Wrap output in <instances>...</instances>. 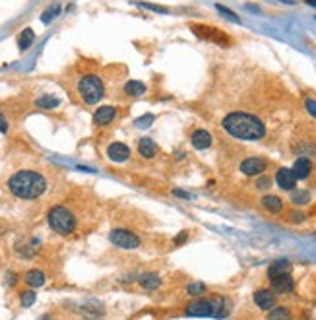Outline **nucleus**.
Listing matches in <instances>:
<instances>
[{
	"instance_id": "1",
	"label": "nucleus",
	"mask_w": 316,
	"mask_h": 320,
	"mask_svg": "<svg viewBox=\"0 0 316 320\" xmlns=\"http://www.w3.org/2000/svg\"><path fill=\"white\" fill-rule=\"evenodd\" d=\"M219 126L241 142L273 144L287 128L293 99L285 86L268 72L237 70L212 95Z\"/></svg>"
},
{
	"instance_id": "2",
	"label": "nucleus",
	"mask_w": 316,
	"mask_h": 320,
	"mask_svg": "<svg viewBox=\"0 0 316 320\" xmlns=\"http://www.w3.org/2000/svg\"><path fill=\"white\" fill-rule=\"evenodd\" d=\"M8 189L22 200H35L47 192V179L39 171L22 169L8 179Z\"/></svg>"
},
{
	"instance_id": "3",
	"label": "nucleus",
	"mask_w": 316,
	"mask_h": 320,
	"mask_svg": "<svg viewBox=\"0 0 316 320\" xmlns=\"http://www.w3.org/2000/svg\"><path fill=\"white\" fill-rule=\"evenodd\" d=\"M289 153L295 157H308L316 163V122L301 120L289 136Z\"/></svg>"
},
{
	"instance_id": "4",
	"label": "nucleus",
	"mask_w": 316,
	"mask_h": 320,
	"mask_svg": "<svg viewBox=\"0 0 316 320\" xmlns=\"http://www.w3.org/2000/svg\"><path fill=\"white\" fill-rule=\"evenodd\" d=\"M74 87H76L78 99H82V103H86V105H95L105 95V82L99 74L95 72H86L78 76Z\"/></svg>"
},
{
	"instance_id": "5",
	"label": "nucleus",
	"mask_w": 316,
	"mask_h": 320,
	"mask_svg": "<svg viewBox=\"0 0 316 320\" xmlns=\"http://www.w3.org/2000/svg\"><path fill=\"white\" fill-rule=\"evenodd\" d=\"M47 219H49L51 229L57 231L58 235H64V237L72 235V233L76 231V227H78V218H76L74 210L68 208V206H64V204L51 208Z\"/></svg>"
},
{
	"instance_id": "6",
	"label": "nucleus",
	"mask_w": 316,
	"mask_h": 320,
	"mask_svg": "<svg viewBox=\"0 0 316 320\" xmlns=\"http://www.w3.org/2000/svg\"><path fill=\"white\" fill-rule=\"evenodd\" d=\"M229 312V306L223 299L217 297H210V299H196L187 306L188 316H216V318H223Z\"/></svg>"
},
{
	"instance_id": "7",
	"label": "nucleus",
	"mask_w": 316,
	"mask_h": 320,
	"mask_svg": "<svg viewBox=\"0 0 316 320\" xmlns=\"http://www.w3.org/2000/svg\"><path fill=\"white\" fill-rule=\"evenodd\" d=\"M190 31H192L198 39L219 45V47H223V49H227V47L233 45V37L219 28H212V26H206V24H190Z\"/></svg>"
},
{
	"instance_id": "8",
	"label": "nucleus",
	"mask_w": 316,
	"mask_h": 320,
	"mask_svg": "<svg viewBox=\"0 0 316 320\" xmlns=\"http://www.w3.org/2000/svg\"><path fill=\"white\" fill-rule=\"evenodd\" d=\"M270 165V159L266 157H260V155H248V157H243L241 163H239V171L244 175V177H258L262 175Z\"/></svg>"
},
{
	"instance_id": "9",
	"label": "nucleus",
	"mask_w": 316,
	"mask_h": 320,
	"mask_svg": "<svg viewBox=\"0 0 316 320\" xmlns=\"http://www.w3.org/2000/svg\"><path fill=\"white\" fill-rule=\"evenodd\" d=\"M109 239H111V243H115L116 247H120V248L140 247L138 235H134L132 231H126V229H115V231H111Z\"/></svg>"
},
{
	"instance_id": "10",
	"label": "nucleus",
	"mask_w": 316,
	"mask_h": 320,
	"mask_svg": "<svg viewBox=\"0 0 316 320\" xmlns=\"http://www.w3.org/2000/svg\"><path fill=\"white\" fill-rule=\"evenodd\" d=\"M291 171L297 181H306V179H310V175L314 171V161L308 159V157H295Z\"/></svg>"
},
{
	"instance_id": "11",
	"label": "nucleus",
	"mask_w": 316,
	"mask_h": 320,
	"mask_svg": "<svg viewBox=\"0 0 316 320\" xmlns=\"http://www.w3.org/2000/svg\"><path fill=\"white\" fill-rule=\"evenodd\" d=\"M275 183H277V187L281 190H295V187H297V179H295L293 171L287 169V167H279L277 169Z\"/></svg>"
},
{
	"instance_id": "12",
	"label": "nucleus",
	"mask_w": 316,
	"mask_h": 320,
	"mask_svg": "<svg viewBox=\"0 0 316 320\" xmlns=\"http://www.w3.org/2000/svg\"><path fill=\"white\" fill-rule=\"evenodd\" d=\"M116 115H118V109H116V107L105 105V107H99V109L95 111L93 122H95L97 126H107V124H111V122L115 120Z\"/></svg>"
},
{
	"instance_id": "13",
	"label": "nucleus",
	"mask_w": 316,
	"mask_h": 320,
	"mask_svg": "<svg viewBox=\"0 0 316 320\" xmlns=\"http://www.w3.org/2000/svg\"><path fill=\"white\" fill-rule=\"evenodd\" d=\"M107 155H109V159L116 161V163L126 161L130 157V147L126 144H122V142H115V144H111L107 147Z\"/></svg>"
},
{
	"instance_id": "14",
	"label": "nucleus",
	"mask_w": 316,
	"mask_h": 320,
	"mask_svg": "<svg viewBox=\"0 0 316 320\" xmlns=\"http://www.w3.org/2000/svg\"><path fill=\"white\" fill-rule=\"evenodd\" d=\"M190 142H192V145L196 149H208L210 145L214 144V138H212V134L208 130L196 128V130L192 132V136H190Z\"/></svg>"
},
{
	"instance_id": "15",
	"label": "nucleus",
	"mask_w": 316,
	"mask_h": 320,
	"mask_svg": "<svg viewBox=\"0 0 316 320\" xmlns=\"http://www.w3.org/2000/svg\"><path fill=\"white\" fill-rule=\"evenodd\" d=\"M254 303L258 308H264V310H270L275 306V295L273 291L270 289H258L254 293Z\"/></svg>"
},
{
	"instance_id": "16",
	"label": "nucleus",
	"mask_w": 316,
	"mask_h": 320,
	"mask_svg": "<svg viewBox=\"0 0 316 320\" xmlns=\"http://www.w3.org/2000/svg\"><path fill=\"white\" fill-rule=\"evenodd\" d=\"M159 151L157 144L153 142V140H149V138H142L140 142H138V153L144 157V159H151V157H155Z\"/></svg>"
},
{
	"instance_id": "17",
	"label": "nucleus",
	"mask_w": 316,
	"mask_h": 320,
	"mask_svg": "<svg viewBox=\"0 0 316 320\" xmlns=\"http://www.w3.org/2000/svg\"><path fill=\"white\" fill-rule=\"evenodd\" d=\"M293 277L289 276V274H283V276H277L272 279V289L275 293H289V291L293 289Z\"/></svg>"
},
{
	"instance_id": "18",
	"label": "nucleus",
	"mask_w": 316,
	"mask_h": 320,
	"mask_svg": "<svg viewBox=\"0 0 316 320\" xmlns=\"http://www.w3.org/2000/svg\"><path fill=\"white\" fill-rule=\"evenodd\" d=\"M262 208L264 210H268V212H272V214H279V212H283V200L279 198V196H273V194H268V196H264L262 200Z\"/></svg>"
},
{
	"instance_id": "19",
	"label": "nucleus",
	"mask_w": 316,
	"mask_h": 320,
	"mask_svg": "<svg viewBox=\"0 0 316 320\" xmlns=\"http://www.w3.org/2000/svg\"><path fill=\"white\" fill-rule=\"evenodd\" d=\"M140 285L149 291L157 289L159 285H161V277L157 274H153V272H145V274L140 276Z\"/></svg>"
},
{
	"instance_id": "20",
	"label": "nucleus",
	"mask_w": 316,
	"mask_h": 320,
	"mask_svg": "<svg viewBox=\"0 0 316 320\" xmlns=\"http://www.w3.org/2000/svg\"><path fill=\"white\" fill-rule=\"evenodd\" d=\"M289 270H291V264L287 260H277L268 268V277L273 279L277 276H283V274H289Z\"/></svg>"
},
{
	"instance_id": "21",
	"label": "nucleus",
	"mask_w": 316,
	"mask_h": 320,
	"mask_svg": "<svg viewBox=\"0 0 316 320\" xmlns=\"http://www.w3.org/2000/svg\"><path fill=\"white\" fill-rule=\"evenodd\" d=\"M26 283H28L29 287H41L45 283V274L41 270L33 268V270H29L28 274H26Z\"/></svg>"
},
{
	"instance_id": "22",
	"label": "nucleus",
	"mask_w": 316,
	"mask_h": 320,
	"mask_svg": "<svg viewBox=\"0 0 316 320\" xmlns=\"http://www.w3.org/2000/svg\"><path fill=\"white\" fill-rule=\"evenodd\" d=\"M33 39H35V33H33V29H24L22 33H20V37H18V47H20V51H26L31 47L33 43Z\"/></svg>"
},
{
	"instance_id": "23",
	"label": "nucleus",
	"mask_w": 316,
	"mask_h": 320,
	"mask_svg": "<svg viewBox=\"0 0 316 320\" xmlns=\"http://www.w3.org/2000/svg\"><path fill=\"white\" fill-rule=\"evenodd\" d=\"M124 91L128 93L130 97H140V95H144L147 91V87L142 82H128V84H124Z\"/></svg>"
},
{
	"instance_id": "24",
	"label": "nucleus",
	"mask_w": 316,
	"mask_h": 320,
	"mask_svg": "<svg viewBox=\"0 0 316 320\" xmlns=\"http://www.w3.org/2000/svg\"><path fill=\"white\" fill-rule=\"evenodd\" d=\"M35 103H37L39 109H55V107L60 105V99H58L57 95H43V97H39Z\"/></svg>"
},
{
	"instance_id": "25",
	"label": "nucleus",
	"mask_w": 316,
	"mask_h": 320,
	"mask_svg": "<svg viewBox=\"0 0 316 320\" xmlns=\"http://www.w3.org/2000/svg\"><path fill=\"white\" fill-rule=\"evenodd\" d=\"M268 320H291V312L285 306H273L268 312Z\"/></svg>"
},
{
	"instance_id": "26",
	"label": "nucleus",
	"mask_w": 316,
	"mask_h": 320,
	"mask_svg": "<svg viewBox=\"0 0 316 320\" xmlns=\"http://www.w3.org/2000/svg\"><path fill=\"white\" fill-rule=\"evenodd\" d=\"M291 200L295 206H304V204L310 200V192L308 190H295L293 194H291Z\"/></svg>"
},
{
	"instance_id": "27",
	"label": "nucleus",
	"mask_w": 316,
	"mask_h": 320,
	"mask_svg": "<svg viewBox=\"0 0 316 320\" xmlns=\"http://www.w3.org/2000/svg\"><path fill=\"white\" fill-rule=\"evenodd\" d=\"M272 183L273 181L270 175H260L258 179H256V189H258V192H266V190H270Z\"/></svg>"
},
{
	"instance_id": "28",
	"label": "nucleus",
	"mask_w": 316,
	"mask_h": 320,
	"mask_svg": "<svg viewBox=\"0 0 316 320\" xmlns=\"http://www.w3.org/2000/svg\"><path fill=\"white\" fill-rule=\"evenodd\" d=\"M302 103H304V109H306V113H308V115H310L316 120V99H312V97H308V95H306V97L302 99Z\"/></svg>"
},
{
	"instance_id": "29",
	"label": "nucleus",
	"mask_w": 316,
	"mask_h": 320,
	"mask_svg": "<svg viewBox=\"0 0 316 320\" xmlns=\"http://www.w3.org/2000/svg\"><path fill=\"white\" fill-rule=\"evenodd\" d=\"M58 12H60V8L58 6H53V8H49L47 12H43V16H41V22H45V24H49L55 16H58Z\"/></svg>"
},
{
	"instance_id": "30",
	"label": "nucleus",
	"mask_w": 316,
	"mask_h": 320,
	"mask_svg": "<svg viewBox=\"0 0 316 320\" xmlns=\"http://www.w3.org/2000/svg\"><path fill=\"white\" fill-rule=\"evenodd\" d=\"M138 6L147 8V10H153V12H159V14H167V12H169V10H167V8H163V6H157V4H147V2H140Z\"/></svg>"
},
{
	"instance_id": "31",
	"label": "nucleus",
	"mask_w": 316,
	"mask_h": 320,
	"mask_svg": "<svg viewBox=\"0 0 316 320\" xmlns=\"http://www.w3.org/2000/svg\"><path fill=\"white\" fill-rule=\"evenodd\" d=\"M33 301H35V293H33V291L22 293V305L24 306H31L33 305Z\"/></svg>"
},
{
	"instance_id": "32",
	"label": "nucleus",
	"mask_w": 316,
	"mask_h": 320,
	"mask_svg": "<svg viewBox=\"0 0 316 320\" xmlns=\"http://www.w3.org/2000/svg\"><path fill=\"white\" fill-rule=\"evenodd\" d=\"M216 8H217V10H219V12H221L223 16H227V18H231L233 22H239V16L235 14V12H231L229 8H225L223 4H216Z\"/></svg>"
},
{
	"instance_id": "33",
	"label": "nucleus",
	"mask_w": 316,
	"mask_h": 320,
	"mask_svg": "<svg viewBox=\"0 0 316 320\" xmlns=\"http://www.w3.org/2000/svg\"><path fill=\"white\" fill-rule=\"evenodd\" d=\"M204 285L202 283H192V285H188V293L190 295H200V293H204Z\"/></svg>"
},
{
	"instance_id": "34",
	"label": "nucleus",
	"mask_w": 316,
	"mask_h": 320,
	"mask_svg": "<svg viewBox=\"0 0 316 320\" xmlns=\"http://www.w3.org/2000/svg\"><path fill=\"white\" fill-rule=\"evenodd\" d=\"M151 120H153V116H144V118H140V120H136V124L138 126H145V124H151Z\"/></svg>"
},
{
	"instance_id": "35",
	"label": "nucleus",
	"mask_w": 316,
	"mask_h": 320,
	"mask_svg": "<svg viewBox=\"0 0 316 320\" xmlns=\"http://www.w3.org/2000/svg\"><path fill=\"white\" fill-rule=\"evenodd\" d=\"M0 130H2V132L8 130V122H6V118H4V115H2V113H0Z\"/></svg>"
},
{
	"instance_id": "36",
	"label": "nucleus",
	"mask_w": 316,
	"mask_h": 320,
	"mask_svg": "<svg viewBox=\"0 0 316 320\" xmlns=\"http://www.w3.org/2000/svg\"><path fill=\"white\" fill-rule=\"evenodd\" d=\"M291 219H293V221H302L304 216H302L301 212H291Z\"/></svg>"
},
{
	"instance_id": "37",
	"label": "nucleus",
	"mask_w": 316,
	"mask_h": 320,
	"mask_svg": "<svg viewBox=\"0 0 316 320\" xmlns=\"http://www.w3.org/2000/svg\"><path fill=\"white\" fill-rule=\"evenodd\" d=\"M187 235H188V233H181V235H179V237L175 239V243H177V245H181V243H185V241H187Z\"/></svg>"
},
{
	"instance_id": "38",
	"label": "nucleus",
	"mask_w": 316,
	"mask_h": 320,
	"mask_svg": "<svg viewBox=\"0 0 316 320\" xmlns=\"http://www.w3.org/2000/svg\"><path fill=\"white\" fill-rule=\"evenodd\" d=\"M304 4H308V6H314V8H316V0H304Z\"/></svg>"
}]
</instances>
